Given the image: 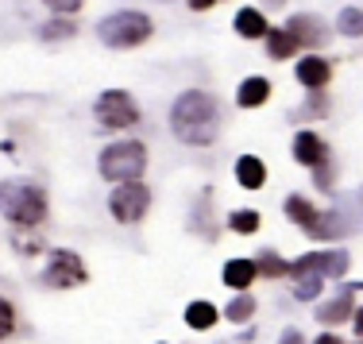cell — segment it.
I'll list each match as a JSON object with an SVG mask.
<instances>
[{
  "label": "cell",
  "mask_w": 363,
  "mask_h": 344,
  "mask_svg": "<svg viewBox=\"0 0 363 344\" xmlns=\"http://www.w3.org/2000/svg\"><path fill=\"white\" fill-rule=\"evenodd\" d=\"M170 132L186 148H213L220 135V105L205 89H186L170 105Z\"/></svg>",
  "instance_id": "6da1fadb"
},
{
  "label": "cell",
  "mask_w": 363,
  "mask_h": 344,
  "mask_svg": "<svg viewBox=\"0 0 363 344\" xmlns=\"http://www.w3.org/2000/svg\"><path fill=\"white\" fill-rule=\"evenodd\" d=\"M0 217L16 228H39L47 221V190L28 178H4L0 182Z\"/></svg>",
  "instance_id": "7a4b0ae2"
},
{
  "label": "cell",
  "mask_w": 363,
  "mask_h": 344,
  "mask_svg": "<svg viewBox=\"0 0 363 344\" xmlns=\"http://www.w3.org/2000/svg\"><path fill=\"white\" fill-rule=\"evenodd\" d=\"M101 178L112 186H124V182H140L143 170H147V148L140 140H116L101 151L97 159Z\"/></svg>",
  "instance_id": "3957f363"
},
{
  "label": "cell",
  "mask_w": 363,
  "mask_h": 344,
  "mask_svg": "<svg viewBox=\"0 0 363 344\" xmlns=\"http://www.w3.org/2000/svg\"><path fill=\"white\" fill-rule=\"evenodd\" d=\"M155 23L147 12H135V8H124V12H112L105 20L97 23V39L105 43L112 50H132L140 47V43L151 39Z\"/></svg>",
  "instance_id": "277c9868"
},
{
  "label": "cell",
  "mask_w": 363,
  "mask_h": 344,
  "mask_svg": "<svg viewBox=\"0 0 363 344\" xmlns=\"http://www.w3.org/2000/svg\"><path fill=\"white\" fill-rule=\"evenodd\" d=\"M93 116H97V124L108 128V132H124V128L140 124V101L128 89H105L97 97V105H93Z\"/></svg>",
  "instance_id": "5b68a950"
},
{
  "label": "cell",
  "mask_w": 363,
  "mask_h": 344,
  "mask_svg": "<svg viewBox=\"0 0 363 344\" xmlns=\"http://www.w3.org/2000/svg\"><path fill=\"white\" fill-rule=\"evenodd\" d=\"M108 213L120 221V225H140V221L151 213V190L143 182H124L108 194Z\"/></svg>",
  "instance_id": "8992f818"
},
{
  "label": "cell",
  "mask_w": 363,
  "mask_h": 344,
  "mask_svg": "<svg viewBox=\"0 0 363 344\" xmlns=\"http://www.w3.org/2000/svg\"><path fill=\"white\" fill-rule=\"evenodd\" d=\"M43 282L50 290H74L82 282H89V271H85L82 255L70 252V248H55L47 260V271H43Z\"/></svg>",
  "instance_id": "52a82bcc"
},
{
  "label": "cell",
  "mask_w": 363,
  "mask_h": 344,
  "mask_svg": "<svg viewBox=\"0 0 363 344\" xmlns=\"http://www.w3.org/2000/svg\"><path fill=\"white\" fill-rule=\"evenodd\" d=\"M352 267V255L344 252V248H336V252H309L301 255V260L290 263V274L294 279H301V274H321V279H344Z\"/></svg>",
  "instance_id": "ba28073f"
},
{
  "label": "cell",
  "mask_w": 363,
  "mask_h": 344,
  "mask_svg": "<svg viewBox=\"0 0 363 344\" xmlns=\"http://www.w3.org/2000/svg\"><path fill=\"white\" fill-rule=\"evenodd\" d=\"M294 159L301 162V167H309V170H317L321 162H328L333 159V151H328V143L321 140L317 132H309V128H301L298 135H294Z\"/></svg>",
  "instance_id": "9c48e42d"
},
{
  "label": "cell",
  "mask_w": 363,
  "mask_h": 344,
  "mask_svg": "<svg viewBox=\"0 0 363 344\" xmlns=\"http://www.w3.org/2000/svg\"><path fill=\"white\" fill-rule=\"evenodd\" d=\"M286 31L294 35V43H298L301 50H306V47L317 50V47H325V43H328V28L317 20V16H290Z\"/></svg>",
  "instance_id": "30bf717a"
},
{
  "label": "cell",
  "mask_w": 363,
  "mask_h": 344,
  "mask_svg": "<svg viewBox=\"0 0 363 344\" xmlns=\"http://www.w3.org/2000/svg\"><path fill=\"white\" fill-rule=\"evenodd\" d=\"M294 77H298V85L301 89H309V93H321L325 85H328V77H333V62L321 55H306L298 62V70H294Z\"/></svg>",
  "instance_id": "8fae6325"
},
{
  "label": "cell",
  "mask_w": 363,
  "mask_h": 344,
  "mask_svg": "<svg viewBox=\"0 0 363 344\" xmlns=\"http://www.w3.org/2000/svg\"><path fill=\"white\" fill-rule=\"evenodd\" d=\"M352 314H356V302H352V290H340V294H336L333 302L317 306V325H325V329H333V325L348 321Z\"/></svg>",
  "instance_id": "7c38bea8"
},
{
  "label": "cell",
  "mask_w": 363,
  "mask_h": 344,
  "mask_svg": "<svg viewBox=\"0 0 363 344\" xmlns=\"http://www.w3.org/2000/svg\"><path fill=\"white\" fill-rule=\"evenodd\" d=\"M232 28H236V35H244V39H267L271 23H267V16L259 12V8H240L236 20H232Z\"/></svg>",
  "instance_id": "4fadbf2b"
},
{
  "label": "cell",
  "mask_w": 363,
  "mask_h": 344,
  "mask_svg": "<svg viewBox=\"0 0 363 344\" xmlns=\"http://www.w3.org/2000/svg\"><path fill=\"white\" fill-rule=\"evenodd\" d=\"M267 97H271V82H267V77H244L240 89H236L240 109H259V105H267Z\"/></svg>",
  "instance_id": "5bb4252c"
},
{
  "label": "cell",
  "mask_w": 363,
  "mask_h": 344,
  "mask_svg": "<svg viewBox=\"0 0 363 344\" xmlns=\"http://www.w3.org/2000/svg\"><path fill=\"white\" fill-rule=\"evenodd\" d=\"M236 182L244 186V190H259V186L267 182V167L259 155H240L236 159Z\"/></svg>",
  "instance_id": "9a60e30c"
},
{
  "label": "cell",
  "mask_w": 363,
  "mask_h": 344,
  "mask_svg": "<svg viewBox=\"0 0 363 344\" xmlns=\"http://www.w3.org/2000/svg\"><path fill=\"white\" fill-rule=\"evenodd\" d=\"M255 260H228L224 263V271H220V279H224V287H232V290H240L244 294L247 287H252V279H255Z\"/></svg>",
  "instance_id": "2e32d148"
},
{
  "label": "cell",
  "mask_w": 363,
  "mask_h": 344,
  "mask_svg": "<svg viewBox=\"0 0 363 344\" xmlns=\"http://www.w3.org/2000/svg\"><path fill=\"white\" fill-rule=\"evenodd\" d=\"M309 232V236H313V240H321V244H325V240H336V236H344V232H348V228H344V217H340V213H336V209H317V217H313V225H309L306 228Z\"/></svg>",
  "instance_id": "e0dca14e"
},
{
  "label": "cell",
  "mask_w": 363,
  "mask_h": 344,
  "mask_svg": "<svg viewBox=\"0 0 363 344\" xmlns=\"http://www.w3.org/2000/svg\"><path fill=\"white\" fill-rule=\"evenodd\" d=\"M298 50H301V47L294 43V35H290L286 28H271V31H267V55H271L274 62H282V58H294Z\"/></svg>",
  "instance_id": "ac0fdd59"
},
{
  "label": "cell",
  "mask_w": 363,
  "mask_h": 344,
  "mask_svg": "<svg viewBox=\"0 0 363 344\" xmlns=\"http://www.w3.org/2000/svg\"><path fill=\"white\" fill-rule=\"evenodd\" d=\"M217 306L213 302H189L186 306V325L189 329H197V333H205V329H213V325H217Z\"/></svg>",
  "instance_id": "d6986e66"
},
{
  "label": "cell",
  "mask_w": 363,
  "mask_h": 344,
  "mask_svg": "<svg viewBox=\"0 0 363 344\" xmlns=\"http://www.w3.org/2000/svg\"><path fill=\"white\" fill-rule=\"evenodd\" d=\"M286 217L298 228H309V225H313V217H317V205L309 201V197H301V194H290L286 197Z\"/></svg>",
  "instance_id": "ffe728a7"
},
{
  "label": "cell",
  "mask_w": 363,
  "mask_h": 344,
  "mask_svg": "<svg viewBox=\"0 0 363 344\" xmlns=\"http://www.w3.org/2000/svg\"><path fill=\"white\" fill-rule=\"evenodd\" d=\"M255 271L263 274V279H282V274H290V263L282 260L274 248H263V252L255 255Z\"/></svg>",
  "instance_id": "44dd1931"
},
{
  "label": "cell",
  "mask_w": 363,
  "mask_h": 344,
  "mask_svg": "<svg viewBox=\"0 0 363 344\" xmlns=\"http://www.w3.org/2000/svg\"><path fill=\"white\" fill-rule=\"evenodd\" d=\"M77 35V23L66 20V16H55V20H47L39 28V39L43 43H62V39H74Z\"/></svg>",
  "instance_id": "7402d4cb"
},
{
  "label": "cell",
  "mask_w": 363,
  "mask_h": 344,
  "mask_svg": "<svg viewBox=\"0 0 363 344\" xmlns=\"http://www.w3.org/2000/svg\"><path fill=\"white\" fill-rule=\"evenodd\" d=\"M336 31L348 39H363V8H340L336 12Z\"/></svg>",
  "instance_id": "603a6c76"
},
{
  "label": "cell",
  "mask_w": 363,
  "mask_h": 344,
  "mask_svg": "<svg viewBox=\"0 0 363 344\" xmlns=\"http://www.w3.org/2000/svg\"><path fill=\"white\" fill-rule=\"evenodd\" d=\"M224 317H228V321H236V325L252 321V317H255V298L247 294V290H244V294H236L228 302V309H224Z\"/></svg>",
  "instance_id": "cb8c5ba5"
},
{
  "label": "cell",
  "mask_w": 363,
  "mask_h": 344,
  "mask_svg": "<svg viewBox=\"0 0 363 344\" xmlns=\"http://www.w3.org/2000/svg\"><path fill=\"white\" fill-rule=\"evenodd\" d=\"M228 228L240 232V236H252V232H259V213H255V209H236V213H228Z\"/></svg>",
  "instance_id": "d4e9b609"
},
{
  "label": "cell",
  "mask_w": 363,
  "mask_h": 344,
  "mask_svg": "<svg viewBox=\"0 0 363 344\" xmlns=\"http://www.w3.org/2000/svg\"><path fill=\"white\" fill-rule=\"evenodd\" d=\"M317 294H321V274H301V279L294 282V298H298V302H313Z\"/></svg>",
  "instance_id": "484cf974"
},
{
  "label": "cell",
  "mask_w": 363,
  "mask_h": 344,
  "mask_svg": "<svg viewBox=\"0 0 363 344\" xmlns=\"http://www.w3.org/2000/svg\"><path fill=\"white\" fill-rule=\"evenodd\" d=\"M16 325H20V317H16V306L8 302V298H0V340L12 337Z\"/></svg>",
  "instance_id": "4316f807"
},
{
  "label": "cell",
  "mask_w": 363,
  "mask_h": 344,
  "mask_svg": "<svg viewBox=\"0 0 363 344\" xmlns=\"http://www.w3.org/2000/svg\"><path fill=\"white\" fill-rule=\"evenodd\" d=\"M12 244H16V252H39V248H43V236H39V228H28V236H23V228H16Z\"/></svg>",
  "instance_id": "83f0119b"
},
{
  "label": "cell",
  "mask_w": 363,
  "mask_h": 344,
  "mask_svg": "<svg viewBox=\"0 0 363 344\" xmlns=\"http://www.w3.org/2000/svg\"><path fill=\"white\" fill-rule=\"evenodd\" d=\"M333 182H336V162L328 159V162H321V167L313 170V186L317 190H333Z\"/></svg>",
  "instance_id": "f1b7e54d"
},
{
  "label": "cell",
  "mask_w": 363,
  "mask_h": 344,
  "mask_svg": "<svg viewBox=\"0 0 363 344\" xmlns=\"http://www.w3.org/2000/svg\"><path fill=\"white\" fill-rule=\"evenodd\" d=\"M43 4H47L55 16H66V20H74V12H82L85 0H43Z\"/></svg>",
  "instance_id": "f546056e"
},
{
  "label": "cell",
  "mask_w": 363,
  "mask_h": 344,
  "mask_svg": "<svg viewBox=\"0 0 363 344\" xmlns=\"http://www.w3.org/2000/svg\"><path fill=\"white\" fill-rule=\"evenodd\" d=\"M306 113H309V116H325V113H328V97H325V93H309Z\"/></svg>",
  "instance_id": "4dcf8cb0"
},
{
  "label": "cell",
  "mask_w": 363,
  "mask_h": 344,
  "mask_svg": "<svg viewBox=\"0 0 363 344\" xmlns=\"http://www.w3.org/2000/svg\"><path fill=\"white\" fill-rule=\"evenodd\" d=\"M352 329H356V337L363 340V306L356 309V314H352Z\"/></svg>",
  "instance_id": "1f68e13d"
},
{
  "label": "cell",
  "mask_w": 363,
  "mask_h": 344,
  "mask_svg": "<svg viewBox=\"0 0 363 344\" xmlns=\"http://www.w3.org/2000/svg\"><path fill=\"white\" fill-rule=\"evenodd\" d=\"M279 344H306V340H301V333L298 329H286V333H282V340Z\"/></svg>",
  "instance_id": "d6a6232c"
},
{
  "label": "cell",
  "mask_w": 363,
  "mask_h": 344,
  "mask_svg": "<svg viewBox=\"0 0 363 344\" xmlns=\"http://www.w3.org/2000/svg\"><path fill=\"white\" fill-rule=\"evenodd\" d=\"M213 4H220V0H189V8H194V12H209Z\"/></svg>",
  "instance_id": "836d02e7"
},
{
  "label": "cell",
  "mask_w": 363,
  "mask_h": 344,
  "mask_svg": "<svg viewBox=\"0 0 363 344\" xmlns=\"http://www.w3.org/2000/svg\"><path fill=\"white\" fill-rule=\"evenodd\" d=\"M313 344H344L340 337H336V333H321V337H317Z\"/></svg>",
  "instance_id": "e575fe53"
},
{
  "label": "cell",
  "mask_w": 363,
  "mask_h": 344,
  "mask_svg": "<svg viewBox=\"0 0 363 344\" xmlns=\"http://www.w3.org/2000/svg\"><path fill=\"white\" fill-rule=\"evenodd\" d=\"M267 4H274V8H279V4H286V0H267Z\"/></svg>",
  "instance_id": "d590c367"
},
{
  "label": "cell",
  "mask_w": 363,
  "mask_h": 344,
  "mask_svg": "<svg viewBox=\"0 0 363 344\" xmlns=\"http://www.w3.org/2000/svg\"><path fill=\"white\" fill-rule=\"evenodd\" d=\"M359 344H363V340H359Z\"/></svg>",
  "instance_id": "8d00e7d4"
}]
</instances>
